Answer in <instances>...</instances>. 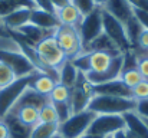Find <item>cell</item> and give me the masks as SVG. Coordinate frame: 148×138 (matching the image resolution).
<instances>
[{
  "instance_id": "cell-1",
  "label": "cell",
  "mask_w": 148,
  "mask_h": 138,
  "mask_svg": "<svg viewBox=\"0 0 148 138\" xmlns=\"http://www.w3.org/2000/svg\"><path fill=\"white\" fill-rule=\"evenodd\" d=\"M0 62L6 63L14 72L16 78L29 76L38 72L30 60L19 49L17 43L10 38V35L6 38H0Z\"/></svg>"
},
{
  "instance_id": "cell-2",
  "label": "cell",
  "mask_w": 148,
  "mask_h": 138,
  "mask_svg": "<svg viewBox=\"0 0 148 138\" xmlns=\"http://www.w3.org/2000/svg\"><path fill=\"white\" fill-rule=\"evenodd\" d=\"M137 101L134 98H121V96H111V95H94L88 109L98 114H112V115H122L125 112L135 111Z\"/></svg>"
},
{
  "instance_id": "cell-3",
  "label": "cell",
  "mask_w": 148,
  "mask_h": 138,
  "mask_svg": "<svg viewBox=\"0 0 148 138\" xmlns=\"http://www.w3.org/2000/svg\"><path fill=\"white\" fill-rule=\"evenodd\" d=\"M97 114L85 109L81 112H75L72 114L66 121L59 124V134L63 138H79L81 135L86 134L92 121L95 119Z\"/></svg>"
},
{
  "instance_id": "cell-4",
  "label": "cell",
  "mask_w": 148,
  "mask_h": 138,
  "mask_svg": "<svg viewBox=\"0 0 148 138\" xmlns=\"http://www.w3.org/2000/svg\"><path fill=\"white\" fill-rule=\"evenodd\" d=\"M59 47L63 50L66 59H73L79 53L84 52L82 41L76 26L71 25H60L53 33Z\"/></svg>"
},
{
  "instance_id": "cell-5",
  "label": "cell",
  "mask_w": 148,
  "mask_h": 138,
  "mask_svg": "<svg viewBox=\"0 0 148 138\" xmlns=\"http://www.w3.org/2000/svg\"><path fill=\"white\" fill-rule=\"evenodd\" d=\"M35 75H36V72L33 75H29V76L17 78L9 87L0 89V119H3L10 112V109L14 106L17 99L23 95V92L30 87Z\"/></svg>"
},
{
  "instance_id": "cell-6",
  "label": "cell",
  "mask_w": 148,
  "mask_h": 138,
  "mask_svg": "<svg viewBox=\"0 0 148 138\" xmlns=\"http://www.w3.org/2000/svg\"><path fill=\"white\" fill-rule=\"evenodd\" d=\"M102 32L116 45L121 53L132 49L125 32V25L103 9H102Z\"/></svg>"
},
{
  "instance_id": "cell-7",
  "label": "cell",
  "mask_w": 148,
  "mask_h": 138,
  "mask_svg": "<svg viewBox=\"0 0 148 138\" xmlns=\"http://www.w3.org/2000/svg\"><path fill=\"white\" fill-rule=\"evenodd\" d=\"M35 49H36L38 56H39V60L46 68L59 69V66L66 60V56H65L63 50L59 47L53 35L42 39L38 45L35 46Z\"/></svg>"
},
{
  "instance_id": "cell-8",
  "label": "cell",
  "mask_w": 148,
  "mask_h": 138,
  "mask_svg": "<svg viewBox=\"0 0 148 138\" xmlns=\"http://www.w3.org/2000/svg\"><path fill=\"white\" fill-rule=\"evenodd\" d=\"M94 95H95L94 93V87L86 81L85 75L79 72L76 84L73 85V88H71L69 105H71L72 114L88 109V105H89Z\"/></svg>"
},
{
  "instance_id": "cell-9",
  "label": "cell",
  "mask_w": 148,
  "mask_h": 138,
  "mask_svg": "<svg viewBox=\"0 0 148 138\" xmlns=\"http://www.w3.org/2000/svg\"><path fill=\"white\" fill-rule=\"evenodd\" d=\"M78 32L82 41V46L85 49L102 33V7H97L94 12L82 17L78 26Z\"/></svg>"
},
{
  "instance_id": "cell-10",
  "label": "cell",
  "mask_w": 148,
  "mask_h": 138,
  "mask_svg": "<svg viewBox=\"0 0 148 138\" xmlns=\"http://www.w3.org/2000/svg\"><path fill=\"white\" fill-rule=\"evenodd\" d=\"M125 130V122L122 115H112V114H98L92 121L88 134L97 137L112 135L116 131Z\"/></svg>"
},
{
  "instance_id": "cell-11",
  "label": "cell",
  "mask_w": 148,
  "mask_h": 138,
  "mask_svg": "<svg viewBox=\"0 0 148 138\" xmlns=\"http://www.w3.org/2000/svg\"><path fill=\"white\" fill-rule=\"evenodd\" d=\"M121 73H122V55H118V56H114V59L106 71L99 72V73L88 72L84 75L91 85H99V84H105V82L118 79L121 76Z\"/></svg>"
},
{
  "instance_id": "cell-12",
  "label": "cell",
  "mask_w": 148,
  "mask_h": 138,
  "mask_svg": "<svg viewBox=\"0 0 148 138\" xmlns=\"http://www.w3.org/2000/svg\"><path fill=\"white\" fill-rule=\"evenodd\" d=\"M94 87V93L95 95H111V96H121V98H132V89L128 88L119 78L99 84V85H92Z\"/></svg>"
},
{
  "instance_id": "cell-13",
  "label": "cell",
  "mask_w": 148,
  "mask_h": 138,
  "mask_svg": "<svg viewBox=\"0 0 148 138\" xmlns=\"http://www.w3.org/2000/svg\"><path fill=\"white\" fill-rule=\"evenodd\" d=\"M30 23L43 29V30H49V32H55L59 26L60 22L56 16V13H50L42 9H33L30 13Z\"/></svg>"
},
{
  "instance_id": "cell-14",
  "label": "cell",
  "mask_w": 148,
  "mask_h": 138,
  "mask_svg": "<svg viewBox=\"0 0 148 138\" xmlns=\"http://www.w3.org/2000/svg\"><path fill=\"white\" fill-rule=\"evenodd\" d=\"M114 17H116L124 25L134 16V9L128 3V0H106L105 6L102 7Z\"/></svg>"
},
{
  "instance_id": "cell-15",
  "label": "cell",
  "mask_w": 148,
  "mask_h": 138,
  "mask_svg": "<svg viewBox=\"0 0 148 138\" xmlns=\"http://www.w3.org/2000/svg\"><path fill=\"white\" fill-rule=\"evenodd\" d=\"M33 9L27 7H17L10 14H7L4 19H1V25L7 30H17L22 26L27 25L30 22V13Z\"/></svg>"
},
{
  "instance_id": "cell-16",
  "label": "cell",
  "mask_w": 148,
  "mask_h": 138,
  "mask_svg": "<svg viewBox=\"0 0 148 138\" xmlns=\"http://www.w3.org/2000/svg\"><path fill=\"white\" fill-rule=\"evenodd\" d=\"M124 122H125V130L138 138H148V125L144 118H141L135 111L125 112L122 114Z\"/></svg>"
},
{
  "instance_id": "cell-17",
  "label": "cell",
  "mask_w": 148,
  "mask_h": 138,
  "mask_svg": "<svg viewBox=\"0 0 148 138\" xmlns=\"http://www.w3.org/2000/svg\"><path fill=\"white\" fill-rule=\"evenodd\" d=\"M4 124L9 128V138H29L32 133V127L23 124L16 115L7 114L3 118Z\"/></svg>"
},
{
  "instance_id": "cell-18",
  "label": "cell",
  "mask_w": 148,
  "mask_h": 138,
  "mask_svg": "<svg viewBox=\"0 0 148 138\" xmlns=\"http://www.w3.org/2000/svg\"><path fill=\"white\" fill-rule=\"evenodd\" d=\"M84 52H105V53H109L111 56H118V55H122L121 50L116 47V45L102 32L98 38L91 42L89 45L84 49Z\"/></svg>"
},
{
  "instance_id": "cell-19",
  "label": "cell",
  "mask_w": 148,
  "mask_h": 138,
  "mask_svg": "<svg viewBox=\"0 0 148 138\" xmlns=\"http://www.w3.org/2000/svg\"><path fill=\"white\" fill-rule=\"evenodd\" d=\"M55 13H56V16H58L60 25H71V26H76V27L79 26V23H81V20H82V17H84V16L79 13V10H78L72 3H69V4H66V6L58 9Z\"/></svg>"
},
{
  "instance_id": "cell-20",
  "label": "cell",
  "mask_w": 148,
  "mask_h": 138,
  "mask_svg": "<svg viewBox=\"0 0 148 138\" xmlns=\"http://www.w3.org/2000/svg\"><path fill=\"white\" fill-rule=\"evenodd\" d=\"M16 32H19L29 43H32L33 46H36L42 39H45V38H48V36L55 33V32H49V30H43V29H40V27L32 25L30 22H29L27 25L22 26L20 29H17Z\"/></svg>"
},
{
  "instance_id": "cell-21",
  "label": "cell",
  "mask_w": 148,
  "mask_h": 138,
  "mask_svg": "<svg viewBox=\"0 0 148 138\" xmlns=\"http://www.w3.org/2000/svg\"><path fill=\"white\" fill-rule=\"evenodd\" d=\"M59 84L68 87V88H73V85L78 81L79 72L78 69L72 65V62L69 59H66L60 66H59Z\"/></svg>"
},
{
  "instance_id": "cell-22",
  "label": "cell",
  "mask_w": 148,
  "mask_h": 138,
  "mask_svg": "<svg viewBox=\"0 0 148 138\" xmlns=\"http://www.w3.org/2000/svg\"><path fill=\"white\" fill-rule=\"evenodd\" d=\"M9 114H13L16 115L23 124L29 125V127H33L39 122V108L36 106H32V105H25V106H20L17 109H13L10 111Z\"/></svg>"
},
{
  "instance_id": "cell-23",
  "label": "cell",
  "mask_w": 148,
  "mask_h": 138,
  "mask_svg": "<svg viewBox=\"0 0 148 138\" xmlns=\"http://www.w3.org/2000/svg\"><path fill=\"white\" fill-rule=\"evenodd\" d=\"M56 84H58V82H55L50 76L36 72V75H35V78H33V81H32V84H30V88H32L33 91H36L38 93H40L42 96H46V98H48Z\"/></svg>"
},
{
  "instance_id": "cell-24",
  "label": "cell",
  "mask_w": 148,
  "mask_h": 138,
  "mask_svg": "<svg viewBox=\"0 0 148 138\" xmlns=\"http://www.w3.org/2000/svg\"><path fill=\"white\" fill-rule=\"evenodd\" d=\"M114 56L105 52H91V71L89 72H103L109 68Z\"/></svg>"
},
{
  "instance_id": "cell-25",
  "label": "cell",
  "mask_w": 148,
  "mask_h": 138,
  "mask_svg": "<svg viewBox=\"0 0 148 138\" xmlns=\"http://www.w3.org/2000/svg\"><path fill=\"white\" fill-rule=\"evenodd\" d=\"M143 30H144V27L141 26V23L137 20L135 16H132L125 23V32H127V36H128V41L131 43L132 50L135 49V46H138V38H140V35H141Z\"/></svg>"
},
{
  "instance_id": "cell-26",
  "label": "cell",
  "mask_w": 148,
  "mask_h": 138,
  "mask_svg": "<svg viewBox=\"0 0 148 138\" xmlns=\"http://www.w3.org/2000/svg\"><path fill=\"white\" fill-rule=\"evenodd\" d=\"M58 131H59V124L38 122L36 125L32 127V133L29 138H50L52 135L58 134Z\"/></svg>"
},
{
  "instance_id": "cell-27",
  "label": "cell",
  "mask_w": 148,
  "mask_h": 138,
  "mask_svg": "<svg viewBox=\"0 0 148 138\" xmlns=\"http://www.w3.org/2000/svg\"><path fill=\"white\" fill-rule=\"evenodd\" d=\"M39 122L45 124H59L58 114L50 102H46L43 106L39 108Z\"/></svg>"
},
{
  "instance_id": "cell-28",
  "label": "cell",
  "mask_w": 148,
  "mask_h": 138,
  "mask_svg": "<svg viewBox=\"0 0 148 138\" xmlns=\"http://www.w3.org/2000/svg\"><path fill=\"white\" fill-rule=\"evenodd\" d=\"M72 65L78 69L81 73H88L91 71V52H82L73 59H69Z\"/></svg>"
},
{
  "instance_id": "cell-29",
  "label": "cell",
  "mask_w": 148,
  "mask_h": 138,
  "mask_svg": "<svg viewBox=\"0 0 148 138\" xmlns=\"http://www.w3.org/2000/svg\"><path fill=\"white\" fill-rule=\"evenodd\" d=\"M48 98H49V102H69L71 88H68L62 84H56Z\"/></svg>"
},
{
  "instance_id": "cell-30",
  "label": "cell",
  "mask_w": 148,
  "mask_h": 138,
  "mask_svg": "<svg viewBox=\"0 0 148 138\" xmlns=\"http://www.w3.org/2000/svg\"><path fill=\"white\" fill-rule=\"evenodd\" d=\"M119 79L128 87V88H134L135 85H138L141 81H144V78L141 76V73L138 72V69H131V71H124L119 76Z\"/></svg>"
},
{
  "instance_id": "cell-31",
  "label": "cell",
  "mask_w": 148,
  "mask_h": 138,
  "mask_svg": "<svg viewBox=\"0 0 148 138\" xmlns=\"http://www.w3.org/2000/svg\"><path fill=\"white\" fill-rule=\"evenodd\" d=\"M17 78L14 75V72L3 62H0V89L9 87L12 82H14Z\"/></svg>"
},
{
  "instance_id": "cell-32",
  "label": "cell",
  "mask_w": 148,
  "mask_h": 138,
  "mask_svg": "<svg viewBox=\"0 0 148 138\" xmlns=\"http://www.w3.org/2000/svg\"><path fill=\"white\" fill-rule=\"evenodd\" d=\"M58 114V119H59V124L66 121L71 115H72V109H71V105L69 102H50Z\"/></svg>"
},
{
  "instance_id": "cell-33",
  "label": "cell",
  "mask_w": 148,
  "mask_h": 138,
  "mask_svg": "<svg viewBox=\"0 0 148 138\" xmlns=\"http://www.w3.org/2000/svg\"><path fill=\"white\" fill-rule=\"evenodd\" d=\"M138 68V58L135 56L134 50H128L122 53V72L124 71H131Z\"/></svg>"
},
{
  "instance_id": "cell-34",
  "label": "cell",
  "mask_w": 148,
  "mask_h": 138,
  "mask_svg": "<svg viewBox=\"0 0 148 138\" xmlns=\"http://www.w3.org/2000/svg\"><path fill=\"white\" fill-rule=\"evenodd\" d=\"M72 4L79 10L82 16H86L97 9V4L94 3V0H72Z\"/></svg>"
},
{
  "instance_id": "cell-35",
  "label": "cell",
  "mask_w": 148,
  "mask_h": 138,
  "mask_svg": "<svg viewBox=\"0 0 148 138\" xmlns=\"http://www.w3.org/2000/svg\"><path fill=\"white\" fill-rule=\"evenodd\" d=\"M132 98L135 101H140V99H147L148 98V81L144 79L141 81L138 85H135L132 88Z\"/></svg>"
},
{
  "instance_id": "cell-36",
  "label": "cell",
  "mask_w": 148,
  "mask_h": 138,
  "mask_svg": "<svg viewBox=\"0 0 148 138\" xmlns=\"http://www.w3.org/2000/svg\"><path fill=\"white\" fill-rule=\"evenodd\" d=\"M14 9H17V7L12 1H9V0H0V19H4Z\"/></svg>"
},
{
  "instance_id": "cell-37",
  "label": "cell",
  "mask_w": 148,
  "mask_h": 138,
  "mask_svg": "<svg viewBox=\"0 0 148 138\" xmlns=\"http://www.w3.org/2000/svg\"><path fill=\"white\" fill-rule=\"evenodd\" d=\"M135 112L148 121V98L147 99H140L137 101V106H135Z\"/></svg>"
},
{
  "instance_id": "cell-38",
  "label": "cell",
  "mask_w": 148,
  "mask_h": 138,
  "mask_svg": "<svg viewBox=\"0 0 148 138\" xmlns=\"http://www.w3.org/2000/svg\"><path fill=\"white\" fill-rule=\"evenodd\" d=\"M134 16H135L137 20L141 23V26L148 30V12L140 10V9H134Z\"/></svg>"
},
{
  "instance_id": "cell-39",
  "label": "cell",
  "mask_w": 148,
  "mask_h": 138,
  "mask_svg": "<svg viewBox=\"0 0 148 138\" xmlns=\"http://www.w3.org/2000/svg\"><path fill=\"white\" fill-rule=\"evenodd\" d=\"M36 6V9H42V10H46V12H50V13H55V7L53 4L50 3V0H32Z\"/></svg>"
},
{
  "instance_id": "cell-40",
  "label": "cell",
  "mask_w": 148,
  "mask_h": 138,
  "mask_svg": "<svg viewBox=\"0 0 148 138\" xmlns=\"http://www.w3.org/2000/svg\"><path fill=\"white\" fill-rule=\"evenodd\" d=\"M138 72L141 73V76L148 81V58H141L138 59Z\"/></svg>"
},
{
  "instance_id": "cell-41",
  "label": "cell",
  "mask_w": 148,
  "mask_h": 138,
  "mask_svg": "<svg viewBox=\"0 0 148 138\" xmlns=\"http://www.w3.org/2000/svg\"><path fill=\"white\" fill-rule=\"evenodd\" d=\"M128 3L131 4L132 9H140V10H145V12H148V1L147 0H128Z\"/></svg>"
},
{
  "instance_id": "cell-42",
  "label": "cell",
  "mask_w": 148,
  "mask_h": 138,
  "mask_svg": "<svg viewBox=\"0 0 148 138\" xmlns=\"http://www.w3.org/2000/svg\"><path fill=\"white\" fill-rule=\"evenodd\" d=\"M138 46L143 47V49H148V30L144 29L138 38Z\"/></svg>"
},
{
  "instance_id": "cell-43",
  "label": "cell",
  "mask_w": 148,
  "mask_h": 138,
  "mask_svg": "<svg viewBox=\"0 0 148 138\" xmlns=\"http://www.w3.org/2000/svg\"><path fill=\"white\" fill-rule=\"evenodd\" d=\"M50 3L53 4L55 10H58V9H60V7H63V6L72 3V0H50Z\"/></svg>"
},
{
  "instance_id": "cell-44",
  "label": "cell",
  "mask_w": 148,
  "mask_h": 138,
  "mask_svg": "<svg viewBox=\"0 0 148 138\" xmlns=\"http://www.w3.org/2000/svg\"><path fill=\"white\" fill-rule=\"evenodd\" d=\"M0 138H9V128L3 119H0Z\"/></svg>"
},
{
  "instance_id": "cell-45",
  "label": "cell",
  "mask_w": 148,
  "mask_h": 138,
  "mask_svg": "<svg viewBox=\"0 0 148 138\" xmlns=\"http://www.w3.org/2000/svg\"><path fill=\"white\" fill-rule=\"evenodd\" d=\"M112 138H128L127 130H121V131H116L115 134H112Z\"/></svg>"
},
{
  "instance_id": "cell-46",
  "label": "cell",
  "mask_w": 148,
  "mask_h": 138,
  "mask_svg": "<svg viewBox=\"0 0 148 138\" xmlns=\"http://www.w3.org/2000/svg\"><path fill=\"white\" fill-rule=\"evenodd\" d=\"M6 36H9V30L3 25H0V38H6Z\"/></svg>"
},
{
  "instance_id": "cell-47",
  "label": "cell",
  "mask_w": 148,
  "mask_h": 138,
  "mask_svg": "<svg viewBox=\"0 0 148 138\" xmlns=\"http://www.w3.org/2000/svg\"><path fill=\"white\" fill-rule=\"evenodd\" d=\"M94 3L97 4V7H103L105 3H106V0H94Z\"/></svg>"
},
{
  "instance_id": "cell-48",
  "label": "cell",
  "mask_w": 148,
  "mask_h": 138,
  "mask_svg": "<svg viewBox=\"0 0 148 138\" xmlns=\"http://www.w3.org/2000/svg\"><path fill=\"white\" fill-rule=\"evenodd\" d=\"M79 138H103V137H97V135H91V134H84V135H81Z\"/></svg>"
},
{
  "instance_id": "cell-49",
  "label": "cell",
  "mask_w": 148,
  "mask_h": 138,
  "mask_svg": "<svg viewBox=\"0 0 148 138\" xmlns=\"http://www.w3.org/2000/svg\"><path fill=\"white\" fill-rule=\"evenodd\" d=\"M127 134H128V138H138L137 135H134V134H131V133H128V131H127Z\"/></svg>"
},
{
  "instance_id": "cell-50",
  "label": "cell",
  "mask_w": 148,
  "mask_h": 138,
  "mask_svg": "<svg viewBox=\"0 0 148 138\" xmlns=\"http://www.w3.org/2000/svg\"><path fill=\"white\" fill-rule=\"evenodd\" d=\"M50 138H63V137H62V135H60V134L58 133V134H55V135H52V137H50Z\"/></svg>"
},
{
  "instance_id": "cell-51",
  "label": "cell",
  "mask_w": 148,
  "mask_h": 138,
  "mask_svg": "<svg viewBox=\"0 0 148 138\" xmlns=\"http://www.w3.org/2000/svg\"><path fill=\"white\" fill-rule=\"evenodd\" d=\"M103 138H112V135H106V137H103Z\"/></svg>"
},
{
  "instance_id": "cell-52",
  "label": "cell",
  "mask_w": 148,
  "mask_h": 138,
  "mask_svg": "<svg viewBox=\"0 0 148 138\" xmlns=\"http://www.w3.org/2000/svg\"><path fill=\"white\" fill-rule=\"evenodd\" d=\"M145 122H147V125H148V121H147V119H145Z\"/></svg>"
},
{
  "instance_id": "cell-53",
  "label": "cell",
  "mask_w": 148,
  "mask_h": 138,
  "mask_svg": "<svg viewBox=\"0 0 148 138\" xmlns=\"http://www.w3.org/2000/svg\"><path fill=\"white\" fill-rule=\"evenodd\" d=\"M0 25H1V19H0Z\"/></svg>"
},
{
  "instance_id": "cell-54",
  "label": "cell",
  "mask_w": 148,
  "mask_h": 138,
  "mask_svg": "<svg viewBox=\"0 0 148 138\" xmlns=\"http://www.w3.org/2000/svg\"><path fill=\"white\" fill-rule=\"evenodd\" d=\"M147 1H148V0H147Z\"/></svg>"
}]
</instances>
